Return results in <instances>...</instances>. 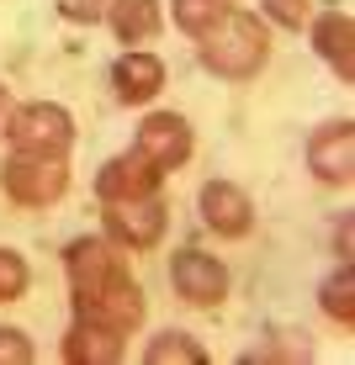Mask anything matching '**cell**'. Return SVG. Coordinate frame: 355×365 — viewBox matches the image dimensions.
<instances>
[{"instance_id":"1","label":"cell","mask_w":355,"mask_h":365,"mask_svg":"<svg viewBox=\"0 0 355 365\" xmlns=\"http://www.w3.org/2000/svg\"><path fill=\"white\" fill-rule=\"evenodd\" d=\"M64 270H69V297H74V318H91L101 329L128 339L144 323V286L133 281L128 259L111 238H74L64 249Z\"/></svg>"},{"instance_id":"2","label":"cell","mask_w":355,"mask_h":365,"mask_svg":"<svg viewBox=\"0 0 355 365\" xmlns=\"http://www.w3.org/2000/svg\"><path fill=\"white\" fill-rule=\"evenodd\" d=\"M196 58L201 69L223 74V80H249L271 58V32L249 11H223L207 32H196Z\"/></svg>"},{"instance_id":"3","label":"cell","mask_w":355,"mask_h":365,"mask_svg":"<svg viewBox=\"0 0 355 365\" xmlns=\"http://www.w3.org/2000/svg\"><path fill=\"white\" fill-rule=\"evenodd\" d=\"M6 138H11V154L69 159V148H74V117L59 106V101H27V106H11Z\"/></svg>"},{"instance_id":"4","label":"cell","mask_w":355,"mask_h":365,"mask_svg":"<svg viewBox=\"0 0 355 365\" xmlns=\"http://www.w3.org/2000/svg\"><path fill=\"white\" fill-rule=\"evenodd\" d=\"M0 185L16 207H54L69 191V165L64 159H37V154H11L0 165Z\"/></svg>"},{"instance_id":"5","label":"cell","mask_w":355,"mask_h":365,"mask_svg":"<svg viewBox=\"0 0 355 365\" xmlns=\"http://www.w3.org/2000/svg\"><path fill=\"white\" fill-rule=\"evenodd\" d=\"M106 233H111V244H122V249H154L164 228H170V212H164V201L159 191L154 196H128V201H106Z\"/></svg>"},{"instance_id":"6","label":"cell","mask_w":355,"mask_h":365,"mask_svg":"<svg viewBox=\"0 0 355 365\" xmlns=\"http://www.w3.org/2000/svg\"><path fill=\"white\" fill-rule=\"evenodd\" d=\"M170 286L181 302H191V307H223L228 297V265L218 255H201V249L186 244L181 255L170 259Z\"/></svg>"},{"instance_id":"7","label":"cell","mask_w":355,"mask_h":365,"mask_svg":"<svg viewBox=\"0 0 355 365\" xmlns=\"http://www.w3.org/2000/svg\"><path fill=\"white\" fill-rule=\"evenodd\" d=\"M133 154H144L159 175L181 170L191 159V122L181 111H154V117L138 122V138H133Z\"/></svg>"},{"instance_id":"8","label":"cell","mask_w":355,"mask_h":365,"mask_svg":"<svg viewBox=\"0 0 355 365\" xmlns=\"http://www.w3.org/2000/svg\"><path fill=\"white\" fill-rule=\"evenodd\" d=\"M308 170L329 185H350L355 180V122H324L308 138Z\"/></svg>"},{"instance_id":"9","label":"cell","mask_w":355,"mask_h":365,"mask_svg":"<svg viewBox=\"0 0 355 365\" xmlns=\"http://www.w3.org/2000/svg\"><path fill=\"white\" fill-rule=\"evenodd\" d=\"M196 201H201V222H207L212 233H223V238H244L255 228V201L234 180H207Z\"/></svg>"},{"instance_id":"10","label":"cell","mask_w":355,"mask_h":365,"mask_svg":"<svg viewBox=\"0 0 355 365\" xmlns=\"http://www.w3.org/2000/svg\"><path fill=\"white\" fill-rule=\"evenodd\" d=\"M159 180L164 175L149 165L144 154H117V159H106L101 165V175H96V196L101 201H128V196H154L159 191Z\"/></svg>"},{"instance_id":"11","label":"cell","mask_w":355,"mask_h":365,"mask_svg":"<svg viewBox=\"0 0 355 365\" xmlns=\"http://www.w3.org/2000/svg\"><path fill=\"white\" fill-rule=\"evenodd\" d=\"M313 48L339 80H355V21L350 11H329V16L313 21Z\"/></svg>"},{"instance_id":"12","label":"cell","mask_w":355,"mask_h":365,"mask_svg":"<svg viewBox=\"0 0 355 365\" xmlns=\"http://www.w3.org/2000/svg\"><path fill=\"white\" fill-rule=\"evenodd\" d=\"M164 85V64L154 53H122L117 64H111V91H117V101H128V106H144V101H154Z\"/></svg>"},{"instance_id":"13","label":"cell","mask_w":355,"mask_h":365,"mask_svg":"<svg viewBox=\"0 0 355 365\" xmlns=\"http://www.w3.org/2000/svg\"><path fill=\"white\" fill-rule=\"evenodd\" d=\"M64 360L69 365H117L122 360V334L101 329L91 318H74V329L64 339Z\"/></svg>"},{"instance_id":"14","label":"cell","mask_w":355,"mask_h":365,"mask_svg":"<svg viewBox=\"0 0 355 365\" xmlns=\"http://www.w3.org/2000/svg\"><path fill=\"white\" fill-rule=\"evenodd\" d=\"M106 21L117 32V43H149L164 27V6L159 0H111Z\"/></svg>"},{"instance_id":"15","label":"cell","mask_w":355,"mask_h":365,"mask_svg":"<svg viewBox=\"0 0 355 365\" xmlns=\"http://www.w3.org/2000/svg\"><path fill=\"white\" fill-rule=\"evenodd\" d=\"M319 302H324V312L339 323V329H350V323H355V270H350V265H339V270L324 281Z\"/></svg>"},{"instance_id":"16","label":"cell","mask_w":355,"mask_h":365,"mask_svg":"<svg viewBox=\"0 0 355 365\" xmlns=\"http://www.w3.org/2000/svg\"><path fill=\"white\" fill-rule=\"evenodd\" d=\"M149 365H207V349L196 344L191 334H159L154 344L144 349Z\"/></svg>"},{"instance_id":"17","label":"cell","mask_w":355,"mask_h":365,"mask_svg":"<svg viewBox=\"0 0 355 365\" xmlns=\"http://www.w3.org/2000/svg\"><path fill=\"white\" fill-rule=\"evenodd\" d=\"M170 11H175V27L196 37V32H207L223 11H234V0H170Z\"/></svg>"},{"instance_id":"18","label":"cell","mask_w":355,"mask_h":365,"mask_svg":"<svg viewBox=\"0 0 355 365\" xmlns=\"http://www.w3.org/2000/svg\"><path fill=\"white\" fill-rule=\"evenodd\" d=\"M265 360H297V365H308L313 360V344H308V334H271V344L249 349L244 365H265Z\"/></svg>"},{"instance_id":"19","label":"cell","mask_w":355,"mask_h":365,"mask_svg":"<svg viewBox=\"0 0 355 365\" xmlns=\"http://www.w3.org/2000/svg\"><path fill=\"white\" fill-rule=\"evenodd\" d=\"M27 281H32L27 259H21L16 249H0V302H16L21 292H27Z\"/></svg>"},{"instance_id":"20","label":"cell","mask_w":355,"mask_h":365,"mask_svg":"<svg viewBox=\"0 0 355 365\" xmlns=\"http://www.w3.org/2000/svg\"><path fill=\"white\" fill-rule=\"evenodd\" d=\"M111 0H59V16L64 21H80V27H96V21H106Z\"/></svg>"},{"instance_id":"21","label":"cell","mask_w":355,"mask_h":365,"mask_svg":"<svg viewBox=\"0 0 355 365\" xmlns=\"http://www.w3.org/2000/svg\"><path fill=\"white\" fill-rule=\"evenodd\" d=\"M308 6H313V0H265V16H271L276 27L297 32L302 21H308Z\"/></svg>"},{"instance_id":"22","label":"cell","mask_w":355,"mask_h":365,"mask_svg":"<svg viewBox=\"0 0 355 365\" xmlns=\"http://www.w3.org/2000/svg\"><path fill=\"white\" fill-rule=\"evenodd\" d=\"M0 365H32V339L21 329H0Z\"/></svg>"},{"instance_id":"23","label":"cell","mask_w":355,"mask_h":365,"mask_svg":"<svg viewBox=\"0 0 355 365\" xmlns=\"http://www.w3.org/2000/svg\"><path fill=\"white\" fill-rule=\"evenodd\" d=\"M350 233H355V222L339 217V255H350Z\"/></svg>"},{"instance_id":"24","label":"cell","mask_w":355,"mask_h":365,"mask_svg":"<svg viewBox=\"0 0 355 365\" xmlns=\"http://www.w3.org/2000/svg\"><path fill=\"white\" fill-rule=\"evenodd\" d=\"M6 117H11V96H6V85H0V133H6Z\"/></svg>"}]
</instances>
